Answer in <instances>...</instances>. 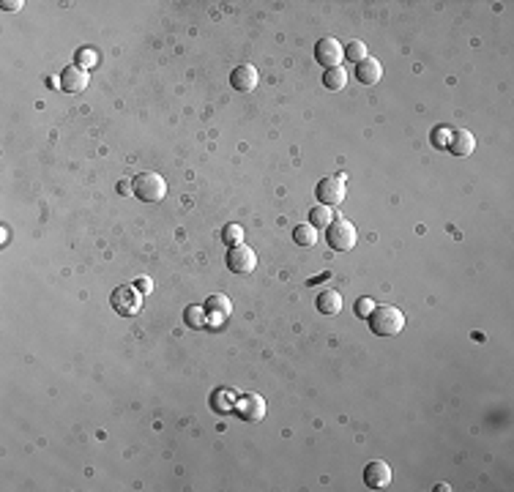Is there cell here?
I'll list each match as a JSON object with an SVG mask.
<instances>
[{
	"label": "cell",
	"mask_w": 514,
	"mask_h": 492,
	"mask_svg": "<svg viewBox=\"0 0 514 492\" xmlns=\"http://www.w3.org/2000/svg\"><path fill=\"white\" fill-rule=\"evenodd\" d=\"M367 320H370L372 334L378 337H396L405 328V315L396 306H375Z\"/></svg>",
	"instance_id": "6da1fadb"
},
{
	"label": "cell",
	"mask_w": 514,
	"mask_h": 492,
	"mask_svg": "<svg viewBox=\"0 0 514 492\" xmlns=\"http://www.w3.org/2000/svg\"><path fill=\"white\" fill-rule=\"evenodd\" d=\"M131 186H134V194L142 203H161L164 194H167V181L159 172H139L131 181Z\"/></svg>",
	"instance_id": "7a4b0ae2"
},
{
	"label": "cell",
	"mask_w": 514,
	"mask_h": 492,
	"mask_svg": "<svg viewBox=\"0 0 514 492\" xmlns=\"http://www.w3.org/2000/svg\"><path fill=\"white\" fill-rule=\"evenodd\" d=\"M326 241L331 249L337 251H350L356 241H359V233H356V225L348 222V219H334L328 227H326Z\"/></svg>",
	"instance_id": "3957f363"
},
{
	"label": "cell",
	"mask_w": 514,
	"mask_h": 492,
	"mask_svg": "<svg viewBox=\"0 0 514 492\" xmlns=\"http://www.w3.org/2000/svg\"><path fill=\"white\" fill-rule=\"evenodd\" d=\"M320 205H339L345 203V194H348V178L345 175H331V178H323L315 189Z\"/></svg>",
	"instance_id": "277c9868"
},
{
	"label": "cell",
	"mask_w": 514,
	"mask_h": 492,
	"mask_svg": "<svg viewBox=\"0 0 514 492\" xmlns=\"http://www.w3.org/2000/svg\"><path fill=\"white\" fill-rule=\"evenodd\" d=\"M227 268L233 273H249L257 268V251L247 244H236L227 249Z\"/></svg>",
	"instance_id": "5b68a950"
},
{
	"label": "cell",
	"mask_w": 514,
	"mask_h": 492,
	"mask_svg": "<svg viewBox=\"0 0 514 492\" xmlns=\"http://www.w3.org/2000/svg\"><path fill=\"white\" fill-rule=\"evenodd\" d=\"M315 58H317L320 66L334 69V66L342 63V58H345V47H342L334 36H326V38L317 41V47H315Z\"/></svg>",
	"instance_id": "8992f818"
},
{
	"label": "cell",
	"mask_w": 514,
	"mask_h": 492,
	"mask_svg": "<svg viewBox=\"0 0 514 492\" xmlns=\"http://www.w3.org/2000/svg\"><path fill=\"white\" fill-rule=\"evenodd\" d=\"M142 306V298H139V290L137 287H128V284H121L115 293H113V309L118 315H137Z\"/></svg>",
	"instance_id": "52a82bcc"
},
{
	"label": "cell",
	"mask_w": 514,
	"mask_h": 492,
	"mask_svg": "<svg viewBox=\"0 0 514 492\" xmlns=\"http://www.w3.org/2000/svg\"><path fill=\"white\" fill-rule=\"evenodd\" d=\"M88 82H91V71H88V69H80V66H69V69H63V74H60V88H63L66 93H82V91L88 88Z\"/></svg>",
	"instance_id": "ba28073f"
},
{
	"label": "cell",
	"mask_w": 514,
	"mask_h": 492,
	"mask_svg": "<svg viewBox=\"0 0 514 492\" xmlns=\"http://www.w3.org/2000/svg\"><path fill=\"white\" fill-rule=\"evenodd\" d=\"M364 482H367L370 490H383V487H388V484H391V468H388V462H383V460L367 462V468H364Z\"/></svg>",
	"instance_id": "9c48e42d"
},
{
	"label": "cell",
	"mask_w": 514,
	"mask_h": 492,
	"mask_svg": "<svg viewBox=\"0 0 514 492\" xmlns=\"http://www.w3.org/2000/svg\"><path fill=\"white\" fill-rule=\"evenodd\" d=\"M236 410H238V416L244 421H262V416H265V399L260 394H247V396L238 399Z\"/></svg>",
	"instance_id": "30bf717a"
},
{
	"label": "cell",
	"mask_w": 514,
	"mask_h": 492,
	"mask_svg": "<svg viewBox=\"0 0 514 492\" xmlns=\"http://www.w3.org/2000/svg\"><path fill=\"white\" fill-rule=\"evenodd\" d=\"M230 82H233V88H236L238 93H249V91H255V88H257V82H260V74H257L255 66L244 63V66H238V69L233 71Z\"/></svg>",
	"instance_id": "8fae6325"
},
{
	"label": "cell",
	"mask_w": 514,
	"mask_h": 492,
	"mask_svg": "<svg viewBox=\"0 0 514 492\" xmlns=\"http://www.w3.org/2000/svg\"><path fill=\"white\" fill-rule=\"evenodd\" d=\"M356 77L361 85H375L381 77H383V63L372 55H367L361 63H356Z\"/></svg>",
	"instance_id": "7c38bea8"
},
{
	"label": "cell",
	"mask_w": 514,
	"mask_h": 492,
	"mask_svg": "<svg viewBox=\"0 0 514 492\" xmlns=\"http://www.w3.org/2000/svg\"><path fill=\"white\" fill-rule=\"evenodd\" d=\"M446 145H449V150H451L454 156L465 159V156H471V153L476 150V137H473L468 128H457Z\"/></svg>",
	"instance_id": "4fadbf2b"
},
{
	"label": "cell",
	"mask_w": 514,
	"mask_h": 492,
	"mask_svg": "<svg viewBox=\"0 0 514 492\" xmlns=\"http://www.w3.org/2000/svg\"><path fill=\"white\" fill-rule=\"evenodd\" d=\"M317 309H320L323 315H337V312H342V295H339V290H334V287L320 290V295H317Z\"/></svg>",
	"instance_id": "5bb4252c"
},
{
	"label": "cell",
	"mask_w": 514,
	"mask_h": 492,
	"mask_svg": "<svg viewBox=\"0 0 514 492\" xmlns=\"http://www.w3.org/2000/svg\"><path fill=\"white\" fill-rule=\"evenodd\" d=\"M205 309L211 312V317L216 315L219 320H225V317L233 312V304H230V298H227V295H211V298L205 301Z\"/></svg>",
	"instance_id": "9a60e30c"
},
{
	"label": "cell",
	"mask_w": 514,
	"mask_h": 492,
	"mask_svg": "<svg viewBox=\"0 0 514 492\" xmlns=\"http://www.w3.org/2000/svg\"><path fill=\"white\" fill-rule=\"evenodd\" d=\"M323 82H326L328 91H345V85H348V71H345L342 66H334V69H328V71L323 74Z\"/></svg>",
	"instance_id": "2e32d148"
},
{
	"label": "cell",
	"mask_w": 514,
	"mask_h": 492,
	"mask_svg": "<svg viewBox=\"0 0 514 492\" xmlns=\"http://www.w3.org/2000/svg\"><path fill=\"white\" fill-rule=\"evenodd\" d=\"M293 241L298 246H315L317 244V227H312V225H298V227L293 230Z\"/></svg>",
	"instance_id": "e0dca14e"
},
{
	"label": "cell",
	"mask_w": 514,
	"mask_h": 492,
	"mask_svg": "<svg viewBox=\"0 0 514 492\" xmlns=\"http://www.w3.org/2000/svg\"><path fill=\"white\" fill-rule=\"evenodd\" d=\"M331 222H334V216H331V208H328V205L312 208V214H309V225H312V227H328Z\"/></svg>",
	"instance_id": "ac0fdd59"
},
{
	"label": "cell",
	"mask_w": 514,
	"mask_h": 492,
	"mask_svg": "<svg viewBox=\"0 0 514 492\" xmlns=\"http://www.w3.org/2000/svg\"><path fill=\"white\" fill-rule=\"evenodd\" d=\"M222 241H225L227 246L244 244V230H241V225H225V230H222Z\"/></svg>",
	"instance_id": "d6986e66"
},
{
	"label": "cell",
	"mask_w": 514,
	"mask_h": 492,
	"mask_svg": "<svg viewBox=\"0 0 514 492\" xmlns=\"http://www.w3.org/2000/svg\"><path fill=\"white\" fill-rule=\"evenodd\" d=\"M367 55H370V52H367V44H364V41H350V44L345 47V58H348V60L361 63Z\"/></svg>",
	"instance_id": "ffe728a7"
},
{
	"label": "cell",
	"mask_w": 514,
	"mask_h": 492,
	"mask_svg": "<svg viewBox=\"0 0 514 492\" xmlns=\"http://www.w3.org/2000/svg\"><path fill=\"white\" fill-rule=\"evenodd\" d=\"M372 309H375L372 298H359V301H356V315H359L361 320H367V317L372 315Z\"/></svg>",
	"instance_id": "44dd1931"
},
{
	"label": "cell",
	"mask_w": 514,
	"mask_h": 492,
	"mask_svg": "<svg viewBox=\"0 0 514 492\" xmlns=\"http://www.w3.org/2000/svg\"><path fill=\"white\" fill-rule=\"evenodd\" d=\"M96 63V52H91V49H80L77 52V66L80 69H91Z\"/></svg>",
	"instance_id": "7402d4cb"
},
{
	"label": "cell",
	"mask_w": 514,
	"mask_h": 492,
	"mask_svg": "<svg viewBox=\"0 0 514 492\" xmlns=\"http://www.w3.org/2000/svg\"><path fill=\"white\" fill-rule=\"evenodd\" d=\"M186 323H189V326H197V328H200V326H205L203 309H197V306H189V309H186Z\"/></svg>",
	"instance_id": "603a6c76"
},
{
	"label": "cell",
	"mask_w": 514,
	"mask_h": 492,
	"mask_svg": "<svg viewBox=\"0 0 514 492\" xmlns=\"http://www.w3.org/2000/svg\"><path fill=\"white\" fill-rule=\"evenodd\" d=\"M134 287H137L139 293H150V290H153V282H150L148 276H139V279L134 282Z\"/></svg>",
	"instance_id": "cb8c5ba5"
},
{
	"label": "cell",
	"mask_w": 514,
	"mask_h": 492,
	"mask_svg": "<svg viewBox=\"0 0 514 492\" xmlns=\"http://www.w3.org/2000/svg\"><path fill=\"white\" fill-rule=\"evenodd\" d=\"M3 8H5V11H19V8H22V0H5Z\"/></svg>",
	"instance_id": "d4e9b609"
},
{
	"label": "cell",
	"mask_w": 514,
	"mask_h": 492,
	"mask_svg": "<svg viewBox=\"0 0 514 492\" xmlns=\"http://www.w3.org/2000/svg\"><path fill=\"white\" fill-rule=\"evenodd\" d=\"M435 142H438V145H446V131H438V137H435Z\"/></svg>",
	"instance_id": "484cf974"
}]
</instances>
